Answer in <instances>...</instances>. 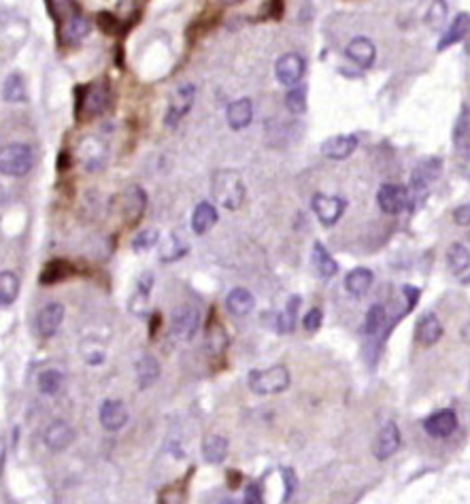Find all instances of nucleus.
<instances>
[{"instance_id": "24", "label": "nucleus", "mask_w": 470, "mask_h": 504, "mask_svg": "<svg viewBox=\"0 0 470 504\" xmlns=\"http://www.w3.org/2000/svg\"><path fill=\"white\" fill-rule=\"evenodd\" d=\"M90 30H92L90 19L85 15L77 13L69 22H64V32H62V35H64L66 43H79V41H83L90 35Z\"/></svg>"}, {"instance_id": "9", "label": "nucleus", "mask_w": 470, "mask_h": 504, "mask_svg": "<svg viewBox=\"0 0 470 504\" xmlns=\"http://www.w3.org/2000/svg\"><path fill=\"white\" fill-rule=\"evenodd\" d=\"M305 69H307V62L300 53H285L275 64V75H277V81L281 85L292 87L302 79Z\"/></svg>"}, {"instance_id": "42", "label": "nucleus", "mask_w": 470, "mask_h": 504, "mask_svg": "<svg viewBox=\"0 0 470 504\" xmlns=\"http://www.w3.org/2000/svg\"><path fill=\"white\" fill-rule=\"evenodd\" d=\"M158 241H160V232H158L156 228H149V230H143V232L137 234V237H134V241H132V249L141 253V251L151 249Z\"/></svg>"}, {"instance_id": "30", "label": "nucleus", "mask_w": 470, "mask_h": 504, "mask_svg": "<svg viewBox=\"0 0 470 504\" xmlns=\"http://www.w3.org/2000/svg\"><path fill=\"white\" fill-rule=\"evenodd\" d=\"M19 294V279L11 271L0 273V307H11Z\"/></svg>"}, {"instance_id": "13", "label": "nucleus", "mask_w": 470, "mask_h": 504, "mask_svg": "<svg viewBox=\"0 0 470 504\" xmlns=\"http://www.w3.org/2000/svg\"><path fill=\"white\" fill-rule=\"evenodd\" d=\"M62 319H64V307L60 302H49L37 315V324H35L37 334L41 339H51L58 332V328L62 326Z\"/></svg>"}, {"instance_id": "56", "label": "nucleus", "mask_w": 470, "mask_h": 504, "mask_svg": "<svg viewBox=\"0 0 470 504\" xmlns=\"http://www.w3.org/2000/svg\"><path fill=\"white\" fill-rule=\"evenodd\" d=\"M462 147H468V149H470V137H468V141H466V145H462ZM458 149H460V147H458Z\"/></svg>"}, {"instance_id": "48", "label": "nucleus", "mask_w": 470, "mask_h": 504, "mask_svg": "<svg viewBox=\"0 0 470 504\" xmlns=\"http://www.w3.org/2000/svg\"><path fill=\"white\" fill-rule=\"evenodd\" d=\"M453 219H455L458 226H470V203L458 207V209L453 211Z\"/></svg>"}, {"instance_id": "29", "label": "nucleus", "mask_w": 470, "mask_h": 504, "mask_svg": "<svg viewBox=\"0 0 470 504\" xmlns=\"http://www.w3.org/2000/svg\"><path fill=\"white\" fill-rule=\"evenodd\" d=\"M366 334L368 336H385L387 334V311L383 305H373L366 315Z\"/></svg>"}, {"instance_id": "47", "label": "nucleus", "mask_w": 470, "mask_h": 504, "mask_svg": "<svg viewBox=\"0 0 470 504\" xmlns=\"http://www.w3.org/2000/svg\"><path fill=\"white\" fill-rule=\"evenodd\" d=\"M458 166H460V171L462 175L470 181V149L468 147H460L458 149Z\"/></svg>"}, {"instance_id": "41", "label": "nucleus", "mask_w": 470, "mask_h": 504, "mask_svg": "<svg viewBox=\"0 0 470 504\" xmlns=\"http://www.w3.org/2000/svg\"><path fill=\"white\" fill-rule=\"evenodd\" d=\"M226 343H228V339H226L224 328L219 324H211L207 328V345H209V349L217 355V353H221L226 349Z\"/></svg>"}, {"instance_id": "38", "label": "nucleus", "mask_w": 470, "mask_h": 504, "mask_svg": "<svg viewBox=\"0 0 470 504\" xmlns=\"http://www.w3.org/2000/svg\"><path fill=\"white\" fill-rule=\"evenodd\" d=\"M298 307H300V296H292V298L287 300V305H285V311L279 315V321H277L281 334H287V332L294 330V326H296V315H298Z\"/></svg>"}, {"instance_id": "25", "label": "nucleus", "mask_w": 470, "mask_h": 504, "mask_svg": "<svg viewBox=\"0 0 470 504\" xmlns=\"http://www.w3.org/2000/svg\"><path fill=\"white\" fill-rule=\"evenodd\" d=\"M373 273L368 268H353V271L345 277V289L353 296H364L373 285Z\"/></svg>"}, {"instance_id": "27", "label": "nucleus", "mask_w": 470, "mask_h": 504, "mask_svg": "<svg viewBox=\"0 0 470 504\" xmlns=\"http://www.w3.org/2000/svg\"><path fill=\"white\" fill-rule=\"evenodd\" d=\"M160 377V364L156 358L151 355H143L141 360H137V381L141 389L151 387Z\"/></svg>"}, {"instance_id": "10", "label": "nucleus", "mask_w": 470, "mask_h": 504, "mask_svg": "<svg viewBox=\"0 0 470 504\" xmlns=\"http://www.w3.org/2000/svg\"><path fill=\"white\" fill-rule=\"evenodd\" d=\"M423 430L432 436V439H447L458 430V415L451 409L434 411L423 419Z\"/></svg>"}, {"instance_id": "31", "label": "nucleus", "mask_w": 470, "mask_h": 504, "mask_svg": "<svg viewBox=\"0 0 470 504\" xmlns=\"http://www.w3.org/2000/svg\"><path fill=\"white\" fill-rule=\"evenodd\" d=\"M445 258H447V268H449L453 275H462L466 268L470 266V251L462 243H453L447 249V255Z\"/></svg>"}, {"instance_id": "32", "label": "nucleus", "mask_w": 470, "mask_h": 504, "mask_svg": "<svg viewBox=\"0 0 470 504\" xmlns=\"http://www.w3.org/2000/svg\"><path fill=\"white\" fill-rule=\"evenodd\" d=\"M124 209H126V217L128 221H137L141 217V213L145 211V205H147V198L143 194L141 187H130V192L124 196Z\"/></svg>"}, {"instance_id": "35", "label": "nucleus", "mask_w": 470, "mask_h": 504, "mask_svg": "<svg viewBox=\"0 0 470 504\" xmlns=\"http://www.w3.org/2000/svg\"><path fill=\"white\" fill-rule=\"evenodd\" d=\"M3 98L7 103H24L26 100V83L19 73H11L3 85Z\"/></svg>"}, {"instance_id": "19", "label": "nucleus", "mask_w": 470, "mask_h": 504, "mask_svg": "<svg viewBox=\"0 0 470 504\" xmlns=\"http://www.w3.org/2000/svg\"><path fill=\"white\" fill-rule=\"evenodd\" d=\"M226 117H228V126L232 130H243L251 124V117H253V105L249 98H239L230 103L228 111H226Z\"/></svg>"}, {"instance_id": "17", "label": "nucleus", "mask_w": 470, "mask_h": 504, "mask_svg": "<svg viewBox=\"0 0 470 504\" xmlns=\"http://www.w3.org/2000/svg\"><path fill=\"white\" fill-rule=\"evenodd\" d=\"M347 58L351 62H355L360 69H371V66L375 64V58H377V47L371 39L358 37L347 45Z\"/></svg>"}, {"instance_id": "45", "label": "nucleus", "mask_w": 470, "mask_h": 504, "mask_svg": "<svg viewBox=\"0 0 470 504\" xmlns=\"http://www.w3.org/2000/svg\"><path fill=\"white\" fill-rule=\"evenodd\" d=\"M302 324H305V330H307V332H317V330L321 328V324H324V313H321V309H311V311L305 315V319H302Z\"/></svg>"}, {"instance_id": "43", "label": "nucleus", "mask_w": 470, "mask_h": 504, "mask_svg": "<svg viewBox=\"0 0 470 504\" xmlns=\"http://www.w3.org/2000/svg\"><path fill=\"white\" fill-rule=\"evenodd\" d=\"M283 487H285V494H283V502H289L296 494V487H298V479H296V473L292 468H283Z\"/></svg>"}, {"instance_id": "28", "label": "nucleus", "mask_w": 470, "mask_h": 504, "mask_svg": "<svg viewBox=\"0 0 470 504\" xmlns=\"http://www.w3.org/2000/svg\"><path fill=\"white\" fill-rule=\"evenodd\" d=\"M203 457L209 464H221L228 457V441L219 434H211L203 443Z\"/></svg>"}, {"instance_id": "36", "label": "nucleus", "mask_w": 470, "mask_h": 504, "mask_svg": "<svg viewBox=\"0 0 470 504\" xmlns=\"http://www.w3.org/2000/svg\"><path fill=\"white\" fill-rule=\"evenodd\" d=\"M285 107L294 115H302L307 111V87L305 85H292L285 94Z\"/></svg>"}, {"instance_id": "11", "label": "nucleus", "mask_w": 470, "mask_h": 504, "mask_svg": "<svg viewBox=\"0 0 470 504\" xmlns=\"http://www.w3.org/2000/svg\"><path fill=\"white\" fill-rule=\"evenodd\" d=\"M441 168H443V162L439 158H430V160H423L417 168H415V173H413V181H411V192L415 194L417 200H421V196L426 194L428 185L439 177L441 173Z\"/></svg>"}, {"instance_id": "46", "label": "nucleus", "mask_w": 470, "mask_h": 504, "mask_svg": "<svg viewBox=\"0 0 470 504\" xmlns=\"http://www.w3.org/2000/svg\"><path fill=\"white\" fill-rule=\"evenodd\" d=\"M262 496H264V492H262V485L258 481L247 485V489H245V502L247 504H262V500H264Z\"/></svg>"}, {"instance_id": "40", "label": "nucleus", "mask_w": 470, "mask_h": 504, "mask_svg": "<svg viewBox=\"0 0 470 504\" xmlns=\"http://www.w3.org/2000/svg\"><path fill=\"white\" fill-rule=\"evenodd\" d=\"M64 383V375L60 371H45L39 377V389L47 396H53Z\"/></svg>"}, {"instance_id": "5", "label": "nucleus", "mask_w": 470, "mask_h": 504, "mask_svg": "<svg viewBox=\"0 0 470 504\" xmlns=\"http://www.w3.org/2000/svg\"><path fill=\"white\" fill-rule=\"evenodd\" d=\"M377 203L383 213L400 215L411 203V190L400 183H383L377 192Z\"/></svg>"}, {"instance_id": "26", "label": "nucleus", "mask_w": 470, "mask_h": 504, "mask_svg": "<svg viewBox=\"0 0 470 504\" xmlns=\"http://www.w3.org/2000/svg\"><path fill=\"white\" fill-rule=\"evenodd\" d=\"M79 149H81V162L85 164V168H90V171H96V168H100L105 164L107 151H105L103 145H100L98 141H94L92 137H87V141H83L79 145Z\"/></svg>"}, {"instance_id": "14", "label": "nucleus", "mask_w": 470, "mask_h": 504, "mask_svg": "<svg viewBox=\"0 0 470 504\" xmlns=\"http://www.w3.org/2000/svg\"><path fill=\"white\" fill-rule=\"evenodd\" d=\"M43 441L51 451H64L75 443V430L66 421L56 419L47 426V430L43 434Z\"/></svg>"}, {"instance_id": "2", "label": "nucleus", "mask_w": 470, "mask_h": 504, "mask_svg": "<svg viewBox=\"0 0 470 504\" xmlns=\"http://www.w3.org/2000/svg\"><path fill=\"white\" fill-rule=\"evenodd\" d=\"M213 196L215 200L226 207L228 211H237L243 200H245V185H243V179L239 173L234 171H217L213 175Z\"/></svg>"}, {"instance_id": "22", "label": "nucleus", "mask_w": 470, "mask_h": 504, "mask_svg": "<svg viewBox=\"0 0 470 504\" xmlns=\"http://www.w3.org/2000/svg\"><path fill=\"white\" fill-rule=\"evenodd\" d=\"M217 209L211 203H200L192 213V230L196 234H207L217 224Z\"/></svg>"}, {"instance_id": "3", "label": "nucleus", "mask_w": 470, "mask_h": 504, "mask_svg": "<svg viewBox=\"0 0 470 504\" xmlns=\"http://www.w3.org/2000/svg\"><path fill=\"white\" fill-rule=\"evenodd\" d=\"M289 387V371L283 364L264 368V371L249 373V389L260 396H273L281 394Z\"/></svg>"}, {"instance_id": "55", "label": "nucleus", "mask_w": 470, "mask_h": 504, "mask_svg": "<svg viewBox=\"0 0 470 504\" xmlns=\"http://www.w3.org/2000/svg\"><path fill=\"white\" fill-rule=\"evenodd\" d=\"M5 200V192H3V187H0V203H3Z\"/></svg>"}, {"instance_id": "34", "label": "nucleus", "mask_w": 470, "mask_h": 504, "mask_svg": "<svg viewBox=\"0 0 470 504\" xmlns=\"http://www.w3.org/2000/svg\"><path fill=\"white\" fill-rule=\"evenodd\" d=\"M187 243L181 241L177 234H171L169 239H166L162 245H160V260L162 262H173V260H179L187 253Z\"/></svg>"}, {"instance_id": "20", "label": "nucleus", "mask_w": 470, "mask_h": 504, "mask_svg": "<svg viewBox=\"0 0 470 504\" xmlns=\"http://www.w3.org/2000/svg\"><path fill=\"white\" fill-rule=\"evenodd\" d=\"M468 32H470V15H468V13H460V15L451 22V26L445 30V35L441 37L439 45H436V49H439V51L449 49L451 45L464 41V37L468 35Z\"/></svg>"}, {"instance_id": "15", "label": "nucleus", "mask_w": 470, "mask_h": 504, "mask_svg": "<svg viewBox=\"0 0 470 504\" xmlns=\"http://www.w3.org/2000/svg\"><path fill=\"white\" fill-rule=\"evenodd\" d=\"M358 137L355 134H339V137H330L321 143L319 151L328 160H347L358 149Z\"/></svg>"}, {"instance_id": "54", "label": "nucleus", "mask_w": 470, "mask_h": 504, "mask_svg": "<svg viewBox=\"0 0 470 504\" xmlns=\"http://www.w3.org/2000/svg\"><path fill=\"white\" fill-rule=\"evenodd\" d=\"M219 3H224V5H239V3H243V0H219Z\"/></svg>"}, {"instance_id": "12", "label": "nucleus", "mask_w": 470, "mask_h": 504, "mask_svg": "<svg viewBox=\"0 0 470 504\" xmlns=\"http://www.w3.org/2000/svg\"><path fill=\"white\" fill-rule=\"evenodd\" d=\"M398 447H400V430L394 421H389L377 434V439L373 443V455L379 462H383V460L392 457L398 451Z\"/></svg>"}, {"instance_id": "21", "label": "nucleus", "mask_w": 470, "mask_h": 504, "mask_svg": "<svg viewBox=\"0 0 470 504\" xmlns=\"http://www.w3.org/2000/svg\"><path fill=\"white\" fill-rule=\"evenodd\" d=\"M226 307L232 315H237V317H243L247 313H251V309L255 307V298L249 289L245 287H234L228 298H226Z\"/></svg>"}, {"instance_id": "8", "label": "nucleus", "mask_w": 470, "mask_h": 504, "mask_svg": "<svg viewBox=\"0 0 470 504\" xmlns=\"http://www.w3.org/2000/svg\"><path fill=\"white\" fill-rule=\"evenodd\" d=\"M311 207L317 215V219L324 226H334L345 213L347 203L339 196H328V194H315L311 200Z\"/></svg>"}, {"instance_id": "53", "label": "nucleus", "mask_w": 470, "mask_h": 504, "mask_svg": "<svg viewBox=\"0 0 470 504\" xmlns=\"http://www.w3.org/2000/svg\"><path fill=\"white\" fill-rule=\"evenodd\" d=\"M160 319H162V317H160V315L156 313V315H153V326L149 328V334H151V336L156 334V330H158V324H160Z\"/></svg>"}, {"instance_id": "50", "label": "nucleus", "mask_w": 470, "mask_h": 504, "mask_svg": "<svg viewBox=\"0 0 470 504\" xmlns=\"http://www.w3.org/2000/svg\"><path fill=\"white\" fill-rule=\"evenodd\" d=\"M283 13V3L281 0H268V5H266V15L271 17V19H279Z\"/></svg>"}, {"instance_id": "37", "label": "nucleus", "mask_w": 470, "mask_h": 504, "mask_svg": "<svg viewBox=\"0 0 470 504\" xmlns=\"http://www.w3.org/2000/svg\"><path fill=\"white\" fill-rule=\"evenodd\" d=\"M468 137H470V105L466 103L462 107V111H460V115L455 119V128H453V143H455V147L466 145Z\"/></svg>"}, {"instance_id": "44", "label": "nucleus", "mask_w": 470, "mask_h": 504, "mask_svg": "<svg viewBox=\"0 0 470 504\" xmlns=\"http://www.w3.org/2000/svg\"><path fill=\"white\" fill-rule=\"evenodd\" d=\"M98 26H100V30H103V32H107V35H113V32L117 30V26H119V19L113 13L103 11V13H98Z\"/></svg>"}, {"instance_id": "52", "label": "nucleus", "mask_w": 470, "mask_h": 504, "mask_svg": "<svg viewBox=\"0 0 470 504\" xmlns=\"http://www.w3.org/2000/svg\"><path fill=\"white\" fill-rule=\"evenodd\" d=\"M64 164L69 166V164H71V158H69V153H64V151H62V153H60V164H58V168H60V171H62V168H64Z\"/></svg>"}, {"instance_id": "7", "label": "nucleus", "mask_w": 470, "mask_h": 504, "mask_svg": "<svg viewBox=\"0 0 470 504\" xmlns=\"http://www.w3.org/2000/svg\"><path fill=\"white\" fill-rule=\"evenodd\" d=\"M198 326H200V313L194 307L181 305L171 315V332L179 341L190 343L198 332Z\"/></svg>"}, {"instance_id": "1", "label": "nucleus", "mask_w": 470, "mask_h": 504, "mask_svg": "<svg viewBox=\"0 0 470 504\" xmlns=\"http://www.w3.org/2000/svg\"><path fill=\"white\" fill-rule=\"evenodd\" d=\"M111 105V90L103 81L92 85H79L77 90V117L79 119H94L103 115Z\"/></svg>"}, {"instance_id": "16", "label": "nucleus", "mask_w": 470, "mask_h": 504, "mask_svg": "<svg viewBox=\"0 0 470 504\" xmlns=\"http://www.w3.org/2000/svg\"><path fill=\"white\" fill-rule=\"evenodd\" d=\"M100 423L109 432H117L126 426L128 421V409L121 400H105L103 407H100Z\"/></svg>"}, {"instance_id": "33", "label": "nucleus", "mask_w": 470, "mask_h": 504, "mask_svg": "<svg viewBox=\"0 0 470 504\" xmlns=\"http://www.w3.org/2000/svg\"><path fill=\"white\" fill-rule=\"evenodd\" d=\"M71 273H73V268L69 264L62 262V260H53V262H49L45 266V271L41 273V279L39 281L43 285H53V283L64 281L66 277H71Z\"/></svg>"}, {"instance_id": "6", "label": "nucleus", "mask_w": 470, "mask_h": 504, "mask_svg": "<svg viewBox=\"0 0 470 504\" xmlns=\"http://www.w3.org/2000/svg\"><path fill=\"white\" fill-rule=\"evenodd\" d=\"M194 96H196V87L192 83L187 85H179L171 100H169V109H166V115H164V124L169 128H177L179 121L190 113L192 105H194Z\"/></svg>"}, {"instance_id": "49", "label": "nucleus", "mask_w": 470, "mask_h": 504, "mask_svg": "<svg viewBox=\"0 0 470 504\" xmlns=\"http://www.w3.org/2000/svg\"><path fill=\"white\" fill-rule=\"evenodd\" d=\"M151 287H153V275H151V273H143V275L139 277V294H141L143 298H147L149 292H151Z\"/></svg>"}, {"instance_id": "18", "label": "nucleus", "mask_w": 470, "mask_h": 504, "mask_svg": "<svg viewBox=\"0 0 470 504\" xmlns=\"http://www.w3.org/2000/svg\"><path fill=\"white\" fill-rule=\"evenodd\" d=\"M415 336H417V341L421 345H434V343H439L441 341V336H443V324L441 319L436 317L434 313H426L419 317L417 321V328H415Z\"/></svg>"}, {"instance_id": "23", "label": "nucleus", "mask_w": 470, "mask_h": 504, "mask_svg": "<svg viewBox=\"0 0 470 504\" xmlns=\"http://www.w3.org/2000/svg\"><path fill=\"white\" fill-rule=\"evenodd\" d=\"M311 258H313V266H315V271L319 273V277L330 279V277H334V275L339 273V264H337V260H334V258L328 253V249H326L321 243H315V245H313V253H311Z\"/></svg>"}, {"instance_id": "51", "label": "nucleus", "mask_w": 470, "mask_h": 504, "mask_svg": "<svg viewBox=\"0 0 470 504\" xmlns=\"http://www.w3.org/2000/svg\"><path fill=\"white\" fill-rule=\"evenodd\" d=\"M241 485V473H230V487H239Z\"/></svg>"}, {"instance_id": "39", "label": "nucleus", "mask_w": 470, "mask_h": 504, "mask_svg": "<svg viewBox=\"0 0 470 504\" xmlns=\"http://www.w3.org/2000/svg\"><path fill=\"white\" fill-rule=\"evenodd\" d=\"M447 19V3L445 0H434L432 7L428 9V15H426V24L432 28V30H439Z\"/></svg>"}, {"instance_id": "4", "label": "nucleus", "mask_w": 470, "mask_h": 504, "mask_svg": "<svg viewBox=\"0 0 470 504\" xmlns=\"http://www.w3.org/2000/svg\"><path fill=\"white\" fill-rule=\"evenodd\" d=\"M32 149L24 143H13L0 149V173L7 177H24L32 168Z\"/></svg>"}]
</instances>
